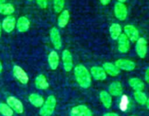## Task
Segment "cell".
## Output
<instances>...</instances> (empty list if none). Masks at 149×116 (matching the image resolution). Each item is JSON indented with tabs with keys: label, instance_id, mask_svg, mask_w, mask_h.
Here are the masks:
<instances>
[{
	"label": "cell",
	"instance_id": "cell-1",
	"mask_svg": "<svg viewBox=\"0 0 149 116\" xmlns=\"http://www.w3.org/2000/svg\"><path fill=\"white\" fill-rule=\"evenodd\" d=\"M74 75L81 87L87 88L91 86V74L83 65H78L74 68Z\"/></svg>",
	"mask_w": 149,
	"mask_h": 116
},
{
	"label": "cell",
	"instance_id": "cell-2",
	"mask_svg": "<svg viewBox=\"0 0 149 116\" xmlns=\"http://www.w3.org/2000/svg\"><path fill=\"white\" fill-rule=\"evenodd\" d=\"M56 99L53 95H50L47 97L45 102L42 106L39 114L42 116H50L55 111L56 106Z\"/></svg>",
	"mask_w": 149,
	"mask_h": 116
},
{
	"label": "cell",
	"instance_id": "cell-3",
	"mask_svg": "<svg viewBox=\"0 0 149 116\" xmlns=\"http://www.w3.org/2000/svg\"><path fill=\"white\" fill-rule=\"evenodd\" d=\"M135 51L137 55L141 58H145L148 52V43L146 39L141 37L138 39L135 45Z\"/></svg>",
	"mask_w": 149,
	"mask_h": 116
},
{
	"label": "cell",
	"instance_id": "cell-4",
	"mask_svg": "<svg viewBox=\"0 0 149 116\" xmlns=\"http://www.w3.org/2000/svg\"><path fill=\"white\" fill-rule=\"evenodd\" d=\"M13 75H14L15 78L20 83L23 84H26L29 82V76H28L27 73L26 71L20 68L18 65H15L13 67Z\"/></svg>",
	"mask_w": 149,
	"mask_h": 116
},
{
	"label": "cell",
	"instance_id": "cell-5",
	"mask_svg": "<svg viewBox=\"0 0 149 116\" xmlns=\"http://www.w3.org/2000/svg\"><path fill=\"white\" fill-rule=\"evenodd\" d=\"M124 30H125V34L126 35L128 39L130 40L131 41H137L138 39L140 38L139 31L137 29V28L132 26V25H127V26H125Z\"/></svg>",
	"mask_w": 149,
	"mask_h": 116
},
{
	"label": "cell",
	"instance_id": "cell-6",
	"mask_svg": "<svg viewBox=\"0 0 149 116\" xmlns=\"http://www.w3.org/2000/svg\"><path fill=\"white\" fill-rule=\"evenodd\" d=\"M115 65L119 70L121 69L125 71H132L135 70V67H136V65L133 61L126 59H118L115 62Z\"/></svg>",
	"mask_w": 149,
	"mask_h": 116
},
{
	"label": "cell",
	"instance_id": "cell-7",
	"mask_svg": "<svg viewBox=\"0 0 149 116\" xmlns=\"http://www.w3.org/2000/svg\"><path fill=\"white\" fill-rule=\"evenodd\" d=\"M114 14L119 20H125L127 17V8L124 3L117 2L114 6Z\"/></svg>",
	"mask_w": 149,
	"mask_h": 116
},
{
	"label": "cell",
	"instance_id": "cell-8",
	"mask_svg": "<svg viewBox=\"0 0 149 116\" xmlns=\"http://www.w3.org/2000/svg\"><path fill=\"white\" fill-rule=\"evenodd\" d=\"M70 115L71 116H93V113L87 106L78 105L73 107Z\"/></svg>",
	"mask_w": 149,
	"mask_h": 116
},
{
	"label": "cell",
	"instance_id": "cell-9",
	"mask_svg": "<svg viewBox=\"0 0 149 116\" xmlns=\"http://www.w3.org/2000/svg\"><path fill=\"white\" fill-rule=\"evenodd\" d=\"M62 59L63 63V68L66 72H70L73 69V58L71 52L67 49L63 50L62 53Z\"/></svg>",
	"mask_w": 149,
	"mask_h": 116
},
{
	"label": "cell",
	"instance_id": "cell-10",
	"mask_svg": "<svg viewBox=\"0 0 149 116\" xmlns=\"http://www.w3.org/2000/svg\"><path fill=\"white\" fill-rule=\"evenodd\" d=\"M7 102L12 110L17 113L21 114L23 113V104L18 99L14 97H9L7 99Z\"/></svg>",
	"mask_w": 149,
	"mask_h": 116
},
{
	"label": "cell",
	"instance_id": "cell-11",
	"mask_svg": "<svg viewBox=\"0 0 149 116\" xmlns=\"http://www.w3.org/2000/svg\"><path fill=\"white\" fill-rule=\"evenodd\" d=\"M130 40L125 33H122L118 38V49L121 53H127L130 50Z\"/></svg>",
	"mask_w": 149,
	"mask_h": 116
},
{
	"label": "cell",
	"instance_id": "cell-12",
	"mask_svg": "<svg viewBox=\"0 0 149 116\" xmlns=\"http://www.w3.org/2000/svg\"><path fill=\"white\" fill-rule=\"evenodd\" d=\"M49 36H50L51 41H52V44L54 45L55 49H61V46H62V41H61V37L59 30H58L56 28H52L50 30Z\"/></svg>",
	"mask_w": 149,
	"mask_h": 116
},
{
	"label": "cell",
	"instance_id": "cell-13",
	"mask_svg": "<svg viewBox=\"0 0 149 116\" xmlns=\"http://www.w3.org/2000/svg\"><path fill=\"white\" fill-rule=\"evenodd\" d=\"M16 25L15 18L13 16H7L6 18L4 19L1 24V27L7 33H10L15 29Z\"/></svg>",
	"mask_w": 149,
	"mask_h": 116
},
{
	"label": "cell",
	"instance_id": "cell-14",
	"mask_svg": "<svg viewBox=\"0 0 149 116\" xmlns=\"http://www.w3.org/2000/svg\"><path fill=\"white\" fill-rule=\"evenodd\" d=\"M90 74L93 75V78L97 81H104L106 79V72L104 69L101 67L94 66L90 70Z\"/></svg>",
	"mask_w": 149,
	"mask_h": 116
},
{
	"label": "cell",
	"instance_id": "cell-15",
	"mask_svg": "<svg viewBox=\"0 0 149 116\" xmlns=\"http://www.w3.org/2000/svg\"><path fill=\"white\" fill-rule=\"evenodd\" d=\"M16 26H17V29L19 32L24 33L29 30V27H30V21L26 17L22 16V17H19L18 20H17Z\"/></svg>",
	"mask_w": 149,
	"mask_h": 116
},
{
	"label": "cell",
	"instance_id": "cell-16",
	"mask_svg": "<svg viewBox=\"0 0 149 116\" xmlns=\"http://www.w3.org/2000/svg\"><path fill=\"white\" fill-rule=\"evenodd\" d=\"M109 94L115 96V97L122 95V91H123L122 84L119 81H114V82L111 83L109 87Z\"/></svg>",
	"mask_w": 149,
	"mask_h": 116
},
{
	"label": "cell",
	"instance_id": "cell-17",
	"mask_svg": "<svg viewBox=\"0 0 149 116\" xmlns=\"http://www.w3.org/2000/svg\"><path fill=\"white\" fill-rule=\"evenodd\" d=\"M105 72L111 76H116L120 73V70L111 62H105L103 65Z\"/></svg>",
	"mask_w": 149,
	"mask_h": 116
},
{
	"label": "cell",
	"instance_id": "cell-18",
	"mask_svg": "<svg viewBox=\"0 0 149 116\" xmlns=\"http://www.w3.org/2000/svg\"><path fill=\"white\" fill-rule=\"evenodd\" d=\"M35 86L38 89H47L49 87V83L43 74H39L35 79Z\"/></svg>",
	"mask_w": 149,
	"mask_h": 116
},
{
	"label": "cell",
	"instance_id": "cell-19",
	"mask_svg": "<svg viewBox=\"0 0 149 116\" xmlns=\"http://www.w3.org/2000/svg\"><path fill=\"white\" fill-rule=\"evenodd\" d=\"M48 63L52 70H56L59 65V56L55 51H52L48 56Z\"/></svg>",
	"mask_w": 149,
	"mask_h": 116
},
{
	"label": "cell",
	"instance_id": "cell-20",
	"mask_svg": "<svg viewBox=\"0 0 149 116\" xmlns=\"http://www.w3.org/2000/svg\"><path fill=\"white\" fill-rule=\"evenodd\" d=\"M129 85L135 91H141L145 88L143 81L138 78H131L129 80Z\"/></svg>",
	"mask_w": 149,
	"mask_h": 116
},
{
	"label": "cell",
	"instance_id": "cell-21",
	"mask_svg": "<svg viewBox=\"0 0 149 116\" xmlns=\"http://www.w3.org/2000/svg\"><path fill=\"white\" fill-rule=\"evenodd\" d=\"M29 100L31 104L36 107H42L44 103H45V100H44L43 97L39 95V94H36V93L30 94V96L29 97Z\"/></svg>",
	"mask_w": 149,
	"mask_h": 116
},
{
	"label": "cell",
	"instance_id": "cell-22",
	"mask_svg": "<svg viewBox=\"0 0 149 116\" xmlns=\"http://www.w3.org/2000/svg\"><path fill=\"white\" fill-rule=\"evenodd\" d=\"M70 14L69 12L67 10H63L61 12V14L59 15L58 19V25L60 28H64L67 26L68 21H69Z\"/></svg>",
	"mask_w": 149,
	"mask_h": 116
},
{
	"label": "cell",
	"instance_id": "cell-23",
	"mask_svg": "<svg viewBox=\"0 0 149 116\" xmlns=\"http://www.w3.org/2000/svg\"><path fill=\"white\" fill-rule=\"evenodd\" d=\"M100 99L101 102L103 103V106L106 108L109 109L111 107L112 99L111 94L106 91H103L100 93Z\"/></svg>",
	"mask_w": 149,
	"mask_h": 116
},
{
	"label": "cell",
	"instance_id": "cell-24",
	"mask_svg": "<svg viewBox=\"0 0 149 116\" xmlns=\"http://www.w3.org/2000/svg\"><path fill=\"white\" fill-rule=\"evenodd\" d=\"M109 32H110L111 37L113 40H116L122 34V28L121 26L118 23H113L110 26L109 28Z\"/></svg>",
	"mask_w": 149,
	"mask_h": 116
},
{
	"label": "cell",
	"instance_id": "cell-25",
	"mask_svg": "<svg viewBox=\"0 0 149 116\" xmlns=\"http://www.w3.org/2000/svg\"><path fill=\"white\" fill-rule=\"evenodd\" d=\"M15 12V7L11 4H0V14L4 15H10Z\"/></svg>",
	"mask_w": 149,
	"mask_h": 116
},
{
	"label": "cell",
	"instance_id": "cell-26",
	"mask_svg": "<svg viewBox=\"0 0 149 116\" xmlns=\"http://www.w3.org/2000/svg\"><path fill=\"white\" fill-rule=\"evenodd\" d=\"M134 98L136 100L138 104L141 105H144L146 104L147 102V96L144 92L141 91H135L134 92Z\"/></svg>",
	"mask_w": 149,
	"mask_h": 116
},
{
	"label": "cell",
	"instance_id": "cell-27",
	"mask_svg": "<svg viewBox=\"0 0 149 116\" xmlns=\"http://www.w3.org/2000/svg\"><path fill=\"white\" fill-rule=\"evenodd\" d=\"M0 113L4 116H13V110L8 104L0 103Z\"/></svg>",
	"mask_w": 149,
	"mask_h": 116
},
{
	"label": "cell",
	"instance_id": "cell-28",
	"mask_svg": "<svg viewBox=\"0 0 149 116\" xmlns=\"http://www.w3.org/2000/svg\"><path fill=\"white\" fill-rule=\"evenodd\" d=\"M129 97L127 95H123L122 97V98H121L120 102H119V109L123 112L126 111L128 109V107H129Z\"/></svg>",
	"mask_w": 149,
	"mask_h": 116
},
{
	"label": "cell",
	"instance_id": "cell-29",
	"mask_svg": "<svg viewBox=\"0 0 149 116\" xmlns=\"http://www.w3.org/2000/svg\"><path fill=\"white\" fill-rule=\"evenodd\" d=\"M64 5H65V0H54V10L55 12H61Z\"/></svg>",
	"mask_w": 149,
	"mask_h": 116
},
{
	"label": "cell",
	"instance_id": "cell-30",
	"mask_svg": "<svg viewBox=\"0 0 149 116\" xmlns=\"http://www.w3.org/2000/svg\"><path fill=\"white\" fill-rule=\"evenodd\" d=\"M36 1L39 7L42 9H45L47 7V0H36Z\"/></svg>",
	"mask_w": 149,
	"mask_h": 116
},
{
	"label": "cell",
	"instance_id": "cell-31",
	"mask_svg": "<svg viewBox=\"0 0 149 116\" xmlns=\"http://www.w3.org/2000/svg\"><path fill=\"white\" fill-rule=\"evenodd\" d=\"M145 81L149 84V67L146 69L145 72Z\"/></svg>",
	"mask_w": 149,
	"mask_h": 116
},
{
	"label": "cell",
	"instance_id": "cell-32",
	"mask_svg": "<svg viewBox=\"0 0 149 116\" xmlns=\"http://www.w3.org/2000/svg\"><path fill=\"white\" fill-rule=\"evenodd\" d=\"M111 0H100V3H101L103 5H107V4H109V3L111 2Z\"/></svg>",
	"mask_w": 149,
	"mask_h": 116
},
{
	"label": "cell",
	"instance_id": "cell-33",
	"mask_svg": "<svg viewBox=\"0 0 149 116\" xmlns=\"http://www.w3.org/2000/svg\"><path fill=\"white\" fill-rule=\"evenodd\" d=\"M103 116H119L117 113H106V114L103 115Z\"/></svg>",
	"mask_w": 149,
	"mask_h": 116
},
{
	"label": "cell",
	"instance_id": "cell-34",
	"mask_svg": "<svg viewBox=\"0 0 149 116\" xmlns=\"http://www.w3.org/2000/svg\"><path fill=\"white\" fill-rule=\"evenodd\" d=\"M146 106H147V108L149 110V97L147 99V102H146Z\"/></svg>",
	"mask_w": 149,
	"mask_h": 116
},
{
	"label": "cell",
	"instance_id": "cell-35",
	"mask_svg": "<svg viewBox=\"0 0 149 116\" xmlns=\"http://www.w3.org/2000/svg\"><path fill=\"white\" fill-rule=\"evenodd\" d=\"M2 69H3L2 65H1V62H0V73H1V72H2Z\"/></svg>",
	"mask_w": 149,
	"mask_h": 116
},
{
	"label": "cell",
	"instance_id": "cell-36",
	"mask_svg": "<svg viewBox=\"0 0 149 116\" xmlns=\"http://www.w3.org/2000/svg\"><path fill=\"white\" fill-rule=\"evenodd\" d=\"M119 1V2H121V3H124L125 2V1H127V0H118Z\"/></svg>",
	"mask_w": 149,
	"mask_h": 116
},
{
	"label": "cell",
	"instance_id": "cell-37",
	"mask_svg": "<svg viewBox=\"0 0 149 116\" xmlns=\"http://www.w3.org/2000/svg\"><path fill=\"white\" fill-rule=\"evenodd\" d=\"M4 2H5V0H0V4H4Z\"/></svg>",
	"mask_w": 149,
	"mask_h": 116
},
{
	"label": "cell",
	"instance_id": "cell-38",
	"mask_svg": "<svg viewBox=\"0 0 149 116\" xmlns=\"http://www.w3.org/2000/svg\"><path fill=\"white\" fill-rule=\"evenodd\" d=\"M1 23H0V36H1Z\"/></svg>",
	"mask_w": 149,
	"mask_h": 116
},
{
	"label": "cell",
	"instance_id": "cell-39",
	"mask_svg": "<svg viewBox=\"0 0 149 116\" xmlns=\"http://www.w3.org/2000/svg\"><path fill=\"white\" fill-rule=\"evenodd\" d=\"M130 116H136V115H130Z\"/></svg>",
	"mask_w": 149,
	"mask_h": 116
},
{
	"label": "cell",
	"instance_id": "cell-40",
	"mask_svg": "<svg viewBox=\"0 0 149 116\" xmlns=\"http://www.w3.org/2000/svg\"><path fill=\"white\" fill-rule=\"evenodd\" d=\"M29 1H32V0H29Z\"/></svg>",
	"mask_w": 149,
	"mask_h": 116
}]
</instances>
